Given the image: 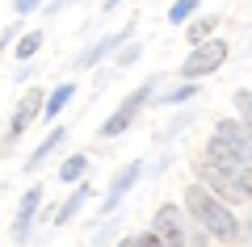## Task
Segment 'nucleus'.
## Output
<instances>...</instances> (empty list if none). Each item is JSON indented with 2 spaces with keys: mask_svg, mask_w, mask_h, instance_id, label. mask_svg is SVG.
Segmentation results:
<instances>
[{
  "mask_svg": "<svg viewBox=\"0 0 252 247\" xmlns=\"http://www.w3.org/2000/svg\"><path fill=\"white\" fill-rule=\"evenodd\" d=\"M84 168H89V164H84V155H72V159H67V164L59 168V176H63V180H76Z\"/></svg>",
  "mask_w": 252,
  "mask_h": 247,
  "instance_id": "obj_7",
  "label": "nucleus"
},
{
  "mask_svg": "<svg viewBox=\"0 0 252 247\" xmlns=\"http://www.w3.org/2000/svg\"><path fill=\"white\" fill-rule=\"evenodd\" d=\"M34 4H38V0H17V13H30Z\"/></svg>",
  "mask_w": 252,
  "mask_h": 247,
  "instance_id": "obj_14",
  "label": "nucleus"
},
{
  "mask_svg": "<svg viewBox=\"0 0 252 247\" xmlns=\"http://www.w3.org/2000/svg\"><path fill=\"white\" fill-rule=\"evenodd\" d=\"M193 4H198V0H177V4H172V13H168V17H172V21H185L189 13H193Z\"/></svg>",
  "mask_w": 252,
  "mask_h": 247,
  "instance_id": "obj_12",
  "label": "nucleus"
},
{
  "mask_svg": "<svg viewBox=\"0 0 252 247\" xmlns=\"http://www.w3.org/2000/svg\"><path fill=\"white\" fill-rule=\"evenodd\" d=\"M38 46H42V38H38V34H30V38H21V46H17V59H30V55H34Z\"/></svg>",
  "mask_w": 252,
  "mask_h": 247,
  "instance_id": "obj_11",
  "label": "nucleus"
},
{
  "mask_svg": "<svg viewBox=\"0 0 252 247\" xmlns=\"http://www.w3.org/2000/svg\"><path fill=\"white\" fill-rule=\"evenodd\" d=\"M135 176H139V164H135V168H126V172H122V180H114V193H109V197H114V201H118V197L126 193V185H130V180H135Z\"/></svg>",
  "mask_w": 252,
  "mask_h": 247,
  "instance_id": "obj_10",
  "label": "nucleus"
},
{
  "mask_svg": "<svg viewBox=\"0 0 252 247\" xmlns=\"http://www.w3.org/2000/svg\"><path fill=\"white\" fill-rule=\"evenodd\" d=\"M143 97H147V88H143V92H135V97L126 101V105H122V109H118V113H114V117L105 122V130H101V134H109V138H114V134H122L126 126H130V117L139 113V105H143Z\"/></svg>",
  "mask_w": 252,
  "mask_h": 247,
  "instance_id": "obj_5",
  "label": "nucleus"
},
{
  "mask_svg": "<svg viewBox=\"0 0 252 247\" xmlns=\"http://www.w3.org/2000/svg\"><path fill=\"white\" fill-rule=\"evenodd\" d=\"M135 247H164V239H160V235H143Z\"/></svg>",
  "mask_w": 252,
  "mask_h": 247,
  "instance_id": "obj_13",
  "label": "nucleus"
},
{
  "mask_svg": "<svg viewBox=\"0 0 252 247\" xmlns=\"http://www.w3.org/2000/svg\"><path fill=\"white\" fill-rule=\"evenodd\" d=\"M215 26H219V17H202V21H198V26L189 29V38H193V42H202V38H206V34H210V29H215Z\"/></svg>",
  "mask_w": 252,
  "mask_h": 247,
  "instance_id": "obj_9",
  "label": "nucleus"
},
{
  "mask_svg": "<svg viewBox=\"0 0 252 247\" xmlns=\"http://www.w3.org/2000/svg\"><path fill=\"white\" fill-rule=\"evenodd\" d=\"M185 205L202 218V226H206L210 235H219V239H231V235H235V218H231V214H227L202 185H189V189H185Z\"/></svg>",
  "mask_w": 252,
  "mask_h": 247,
  "instance_id": "obj_2",
  "label": "nucleus"
},
{
  "mask_svg": "<svg viewBox=\"0 0 252 247\" xmlns=\"http://www.w3.org/2000/svg\"><path fill=\"white\" fill-rule=\"evenodd\" d=\"M67 97H72V84H63V88H55V97H51V105H46V113H59V109L67 105Z\"/></svg>",
  "mask_w": 252,
  "mask_h": 247,
  "instance_id": "obj_8",
  "label": "nucleus"
},
{
  "mask_svg": "<svg viewBox=\"0 0 252 247\" xmlns=\"http://www.w3.org/2000/svg\"><path fill=\"white\" fill-rule=\"evenodd\" d=\"M252 155V138H248V126L240 122H219L215 138H210V159H215L219 168H231L240 172V164Z\"/></svg>",
  "mask_w": 252,
  "mask_h": 247,
  "instance_id": "obj_1",
  "label": "nucleus"
},
{
  "mask_svg": "<svg viewBox=\"0 0 252 247\" xmlns=\"http://www.w3.org/2000/svg\"><path fill=\"white\" fill-rule=\"evenodd\" d=\"M223 59H227V46H223V42H202L198 51L185 59V67H181V71L193 80V76H206V71H215Z\"/></svg>",
  "mask_w": 252,
  "mask_h": 247,
  "instance_id": "obj_3",
  "label": "nucleus"
},
{
  "mask_svg": "<svg viewBox=\"0 0 252 247\" xmlns=\"http://www.w3.org/2000/svg\"><path fill=\"white\" fill-rule=\"evenodd\" d=\"M248 138H252V122H248Z\"/></svg>",
  "mask_w": 252,
  "mask_h": 247,
  "instance_id": "obj_16",
  "label": "nucleus"
},
{
  "mask_svg": "<svg viewBox=\"0 0 252 247\" xmlns=\"http://www.w3.org/2000/svg\"><path fill=\"white\" fill-rule=\"evenodd\" d=\"M34 205H38V189H30L26 193V201H21V214H17V222H13V230H26V222H30V214H34Z\"/></svg>",
  "mask_w": 252,
  "mask_h": 247,
  "instance_id": "obj_6",
  "label": "nucleus"
},
{
  "mask_svg": "<svg viewBox=\"0 0 252 247\" xmlns=\"http://www.w3.org/2000/svg\"><path fill=\"white\" fill-rule=\"evenodd\" d=\"M244 189L252 193V168H244Z\"/></svg>",
  "mask_w": 252,
  "mask_h": 247,
  "instance_id": "obj_15",
  "label": "nucleus"
},
{
  "mask_svg": "<svg viewBox=\"0 0 252 247\" xmlns=\"http://www.w3.org/2000/svg\"><path fill=\"white\" fill-rule=\"evenodd\" d=\"M156 235H160L164 243H185V222H181L177 205H164V210L156 214Z\"/></svg>",
  "mask_w": 252,
  "mask_h": 247,
  "instance_id": "obj_4",
  "label": "nucleus"
}]
</instances>
